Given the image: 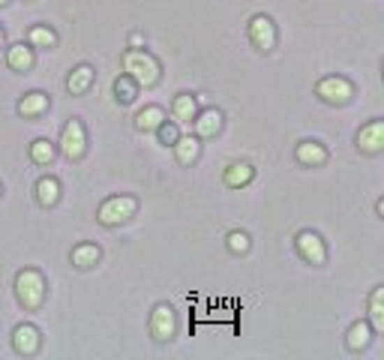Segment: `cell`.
Instances as JSON below:
<instances>
[{"label":"cell","mask_w":384,"mask_h":360,"mask_svg":"<svg viewBox=\"0 0 384 360\" xmlns=\"http://www.w3.org/2000/svg\"><path fill=\"white\" fill-rule=\"evenodd\" d=\"M96 262H99V246H94V243H82V246L73 249V264H75V267L87 270V267H94Z\"/></svg>","instance_id":"cell-22"},{"label":"cell","mask_w":384,"mask_h":360,"mask_svg":"<svg viewBox=\"0 0 384 360\" xmlns=\"http://www.w3.org/2000/svg\"><path fill=\"white\" fill-rule=\"evenodd\" d=\"M327 159V150L321 147L318 142H303L297 144V163L303 165H321Z\"/></svg>","instance_id":"cell-16"},{"label":"cell","mask_w":384,"mask_h":360,"mask_svg":"<svg viewBox=\"0 0 384 360\" xmlns=\"http://www.w3.org/2000/svg\"><path fill=\"white\" fill-rule=\"evenodd\" d=\"M252 165L249 163H231L228 168H226V183L228 186H246L249 180H252Z\"/></svg>","instance_id":"cell-20"},{"label":"cell","mask_w":384,"mask_h":360,"mask_svg":"<svg viewBox=\"0 0 384 360\" xmlns=\"http://www.w3.org/2000/svg\"><path fill=\"white\" fill-rule=\"evenodd\" d=\"M141 43H145V36H141V33H133V39H129V45H133V48H138Z\"/></svg>","instance_id":"cell-29"},{"label":"cell","mask_w":384,"mask_h":360,"mask_svg":"<svg viewBox=\"0 0 384 360\" xmlns=\"http://www.w3.org/2000/svg\"><path fill=\"white\" fill-rule=\"evenodd\" d=\"M150 333H154V339H159V343L175 336V309L168 303H159L154 309V315H150Z\"/></svg>","instance_id":"cell-8"},{"label":"cell","mask_w":384,"mask_h":360,"mask_svg":"<svg viewBox=\"0 0 384 360\" xmlns=\"http://www.w3.org/2000/svg\"><path fill=\"white\" fill-rule=\"evenodd\" d=\"M297 253L307 258L309 264H325L327 258V246L316 232H300L297 234Z\"/></svg>","instance_id":"cell-7"},{"label":"cell","mask_w":384,"mask_h":360,"mask_svg":"<svg viewBox=\"0 0 384 360\" xmlns=\"http://www.w3.org/2000/svg\"><path fill=\"white\" fill-rule=\"evenodd\" d=\"M30 159H34L36 165H48L54 159V144L45 142V138H39V142L30 144Z\"/></svg>","instance_id":"cell-24"},{"label":"cell","mask_w":384,"mask_h":360,"mask_svg":"<svg viewBox=\"0 0 384 360\" xmlns=\"http://www.w3.org/2000/svg\"><path fill=\"white\" fill-rule=\"evenodd\" d=\"M135 198H129V195H115V198H108V202H103V207H99V223L103 225H120V223H126V219H133L135 216Z\"/></svg>","instance_id":"cell-3"},{"label":"cell","mask_w":384,"mask_h":360,"mask_svg":"<svg viewBox=\"0 0 384 360\" xmlns=\"http://www.w3.org/2000/svg\"><path fill=\"white\" fill-rule=\"evenodd\" d=\"M369 339H372L369 324H367V322H357V324H351L348 336H346V345L351 348V352H360V348L369 345Z\"/></svg>","instance_id":"cell-19"},{"label":"cell","mask_w":384,"mask_h":360,"mask_svg":"<svg viewBox=\"0 0 384 360\" xmlns=\"http://www.w3.org/2000/svg\"><path fill=\"white\" fill-rule=\"evenodd\" d=\"M124 73L133 78V82L138 87H154L159 82V63H156V57L154 54H147V52H126L124 54Z\"/></svg>","instance_id":"cell-1"},{"label":"cell","mask_w":384,"mask_h":360,"mask_svg":"<svg viewBox=\"0 0 384 360\" xmlns=\"http://www.w3.org/2000/svg\"><path fill=\"white\" fill-rule=\"evenodd\" d=\"M15 297L24 309H36L45 300V279L39 270H22L15 276Z\"/></svg>","instance_id":"cell-2"},{"label":"cell","mask_w":384,"mask_h":360,"mask_svg":"<svg viewBox=\"0 0 384 360\" xmlns=\"http://www.w3.org/2000/svg\"><path fill=\"white\" fill-rule=\"evenodd\" d=\"M198 150H201L198 138H192V135H177V142H175V153H177V163H184V165L195 163V159H198Z\"/></svg>","instance_id":"cell-15"},{"label":"cell","mask_w":384,"mask_h":360,"mask_svg":"<svg viewBox=\"0 0 384 360\" xmlns=\"http://www.w3.org/2000/svg\"><path fill=\"white\" fill-rule=\"evenodd\" d=\"M90 84H94V69H90L87 63H82V66H75L73 73H69V78H66V90L69 93H87L90 90Z\"/></svg>","instance_id":"cell-11"},{"label":"cell","mask_w":384,"mask_h":360,"mask_svg":"<svg viewBox=\"0 0 384 360\" xmlns=\"http://www.w3.org/2000/svg\"><path fill=\"white\" fill-rule=\"evenodd\" d=\"M163 123H165V112L159 105H150L145 112H138V117H135V126L141 133H154V129H159Z\"/></svg>","instance_id":"cell-14"},{"label":"cell","mask_w":384,"mask_h":360,"mask_svg":"<svg viewBox=\"0 0 384 360\" xmlns=\"http://www.w3.org/2000/svg\"><path fill=\"white\" fill-rule=\"evenodd\" d=\"M39 343H43V336H39V330L34 324H18L15 333H13V348L18 354H36L39 352Z\"/></svg>","instance_id":"cell-9"},{"label":"cell","mask_w":384,"mask_h":360,"mask_svg":"<svg viewBox=\"0 0 384 360\" xmlns=\"http://www.w3.org/2000/svg\"><path fill=\"white\" fill-rule=\"evenodd\" d=\"M249 39H252V45L256 48H261V52H274V45H276L274 22H270L267 15H256L249 22Z\"/></svg>","instance_id":"cell-6"},{"label":"cell","mask_w":384,"mask_h":360,"mask_svg":"<svg viewBox=\"0 0 384 360\" xmlns=\"http://www.w3.org/2000/svg\"><path fill=\"white\" fill-rule=\"evenodd\" d=\"M228 249H231V253H246V249H249V237L244 232H231L228 234Z\"/></svg>","instance_id":"cell-27"},{"label":"cell","mask_w":384,"mask_h":360,"mask_svg":"<svg viewBox=\"0 0 384 360\" xmlns=\"http://www.w3.org/2000/svg\"><path fill=\"white\" fill-rule=\"evenodd\" d=\"M45 108H48V96H45V93H27L22 103H18V114L36 117V114H43Z\"/></svg>","instance_id":"cell-21"},{"label":"cell","mask_w":384,"mask_h":360,"mask_svg":"<svg viewBox=\"0 0 384 360\" xmlns=\"http://www.w3.org/2000/svg\"><path fill=\"white\" fill-rule=\"evenodd\" d=\"M57 198H60V183L54 177H43L36 183V202L43 204V207H52L57 204Z\"/></svg>","instance_id":"cell-17"},{"label":"cell","mask_w":384,"mask_h":360,"mask_svg":"<svg viewBox=\"0 0 384 360\" xmlns=\"http://www.w3.org/2000/svg\"><path fill=\"white\" fill-rule=\"evenodd\" d=\"M6 63L15 69V73H27L30 66H34V48H24V43H18L9 48L6 54Z\"/></svg>","instance_id":"cell-13"},{"label":"cell","mask_w":384,"mask_h":360,"mask_svg":"<svg viewBox=\"0 0 384 360\" xmlns=\"http://www.w3.org/2000/svg\"><path fill=\"white\" fill-rule=\"evenodd\" d=\"M60 150H64V156H69V159H82L84 156L87 135H84L82 120H69V123L64 126V135H60Z\"/></svg>","instance_id":"cell-4"},{"label":"cell","mask_w":384,"mask_h":360,"mask_svg":"<svg viewBox=\"0 0 384 360\" xmlns=\"http://www.w3.org/2000/svg\"><path fill=\"white\" fill-rule=\"evenodd\" d=\"M357 147L363 150V153H381V150H384V123H381V120H372L369 126L360 129Z\"/></svg>","instance_id":"cell-10"},{"label":"cell","mask_w":384,"mask_h":360,"mask_svg":"<svg viewBox=\"0 0 384 360\" xmlns=\"http://www.w3.org/2000/svg\"><path fill=\"white\" fill-rule=\"evenodd\" d=\"M27 39H30V45H34V48H52L57 43L54 30H48V27H34Z\"/></svg>","instance_id":"cell-26"},{"label":"cell","mask_w":384,"mask_h":360,"mask_svg":"<svg viewBox=\"0 0 384 360\" xmlns=\"http://www.w3.org/2000/svg\"><path fill=\"white\" fill-rule=\"evenodd\" d=\"M115 93H117L120 103H133L135 93H138V84H135L129 75H120L117 82H115Z\"/></svg>","instance_id":"cell-25"},{"label":"cell","mask_w":384,"mask_h":360,"mask_svg":"<svg viewBox=\"0 0 384 360\" xmlns=\"http://www.w3.org/2000/svg\"><path fill=\"white\" fill-rule=\"evenodd\" d=\"M192 120H195V133L201 138H210V135H216L219 129H222V114L216 112V108H207V112L195 114Z\"/></svg>","instance_id":"cell-12"},{"label":"cell","mask_w":384,"mask_h":360,"mask_svg":"<svg viewBox=\"0 0 384 360\" xmlns=\"http://www.w3.org/2000/svg\"><path fill=\"white\" fill-rule=\"evenodd\" d=\"M3 3H9V0H0V6H3Z\"/></svg>","instance_id":"cell-31"},{"label":"cell","mask_w":384,"mask_h":360,"mask_svg":"<svg viewBox=\"0 0 384 360\" xmlns=\"http://www.w3.org/2000/svg\"><path fill=\"white\" fill-rule=\"evenodd\" d=\"M159 138H163L165 144H175V142H177V129L168 126V123H163V126H159Z\"/></svg>","instance_id":"cell-28"},{"label":"cell","mask_w":384,"mask_h":360,"mask_svg":"<svg viewBox=\"0 0 384 360\" xmlns=\"http://www.w3.org/2000/svg\"><path fill=\"white\" fill-rule=\"evenodd\" d=\"M316 90H318V96L325 99V103H333V105H342V103H348V99L355 96V87H351L346 78H337V75L321 78Z\"/></svg>","instance_id":"cell-5"},{"label":"cell","mask_w":384,"mask_h":360,"mask_svg":"<svg viewBox=\"0 0 384 360\" xmlns=\"http://www.w3.org/2000/svg\"><path fill=\"white\" fill-rule=\"evenodd\" d=\"M369 318H372V327L384 330V288H376L369 297Z\"/></svg>","instance_id":"cell-23"},{"label":"cell","mask_w":384,"mask_h":360,"mask_svg":"<svg viewBox=\"0 0 384 360\" xmlns=\"http://www.w3.org/2000/svg\"><path fill=\"white\" fill-rule=\"evenodd\" d=\"M171 112H175V117L180 120V123H192V117L198 114L195 96H189V93H180V96L175 99V105H171Z\"/></svg>","instance_id":"cell-18"},{"label":"cell","mask_w":384,"mask_h":360,"mask_svg":"<svg viewBox=\"0 0 384 360\" xmlns=\"http://www.w3.org/2000/svg\"><path fill=\"white\" fill-rule=\"evenodd\" d=\"M0 45H3V30H0Z\"/></svg>","instance_id":"cell-30"}]
</instances>
